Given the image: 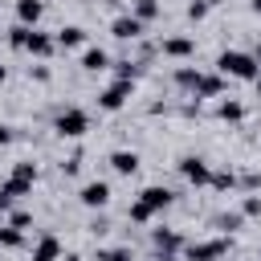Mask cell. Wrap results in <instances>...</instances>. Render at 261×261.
Returning <instances> with one entry per match:
<instances>
[{
    "label": "cell",
    "mask_w": 261,
    "mask_h": 261,
    "mask_svg": "<svg viewBox=\"0 0 261 261\" xmlns=\"http://www.w3.org/2000/svg\"><path fill=\"white\" fill-rule=\"evenodd\" d=\"M171 200H175V192H171V188L151 184V188H143V192H139V200L130 204V220H135V224H147V220H151L155 212H163Z\"/></svg>",
    "instance_id": "6da1fadb"
},
{
    "label": "cell",
    "mask_w": 261,
    "mask_h": 261,
    "mask_svg": "<svg viewBox=\"0 0 261 261\" xmlns=\"http://www.w3.org/2000/svg\"><path fill=\"white\" fill-rule=\"evenodd\" d=\"M216 69L228 73V77H241V82H253V77L261 73L257 61H253V53H237V49H224V53L216 57Z\"/></svg>",
    "instance_id": "7a4b0ae2"
},
{
    "label": "cell",
    "mask_w": 261,
    "mask_h": 261,
    "mask_svg": "<svg viewBox=\"0 0 261 261\" xmlns=\"http://www.w3.org/2000/svg\"><path fill=\"white\" fill-rule=\"evenodd\" d=\"M53 130H57L61 139H82V135L90 130V118H86V110H77V106H65V110L53 118Z\"/></svg>",
    "instance_id": "3957f363"
},
{
    "label": "cell",
    "mask_w": 261,
    "mask_h": 261,
    "mask_svg": "<svg viewBox=\"0 0 261 261\" xmlns=\"http://www.w3.org/2000/svg\"><path fill=\"white\" fill-rule=\"evenodd\" d=\"M33 179H37V167H33V163H16V167H12V175L0 184V192H4L8 200L29 196V192H33Z\"/></svg>",
    "instance_id": "277c9868"
},
{
    "label": "cell",
    "mask_w": 261,
    "mask_h": 261,
    "mask_svg": "<svg viewBox=\"0 0 261 261\" xmlns=\"http://www.w3.org/2000/svg\"><path fill=\"white\" fill-rule=\"evenodd\" d=\"M224 253H228V237L196 241V245H188V249H184V257H188V261H220Z\"/></svg>",
    "instance_id": "5b68a950"
},
{
    "label": "cell",
    "mask_w": 261,
    "mask_h": 261,
    "mask_svg": "<svg viewBox=\"0 0 261 261\" xmlns=\"http://www.w3.org/2000/svg\"><path fill=\"white\" fill-rule=\"evenodd\" d=\"M179 171H184V179L196 184V188H204V184L212 179V167H208L200 155H184V159H179Z\"/></svg>",
    "instance_id": "8992f818"
},
{
    "label": "cell",
    "mask_w": 261,
    "mask_h": 261,
    "mask_svg": "<svg viewBox=\"0 0 261 261\" xmlns=\"http://www.w3.org/2000/svg\"><path fill=\"white\" fill-rule=\"evenodd\" d=\"M126 98H130V82H122V77H118V82H110V86L98 94V106H102V110H118Z\"/></svg>",
    "instance_id": "52a82bcc"
},
{
    "label": "cell",
    "mask_w": 261,
    "mask_h": 261,
    "mask_svg": "<svg viewBox=\"0 0 261 261\" xmlns=\"http://www.w3.org/2000/svg\"><path fill=\"white\" fill-rule=\"evenodd\" d=\"M77 200H82L86 208H102V204L110 200V184H102V179H90V184L77 192Z\"/></svg>",
    "instance_id": "ba28073f"
},
{
    "label": "cell",
    "mask_w": 261,
    "mask_h": 261,
    "mask_svg": "<svg viewBox=\"0 0 261 261\" xmlns=\"http://www.w3.org/2000/svg\"><path fill=\"white\" fill-rule=\"evenodd\" d=\"M110 33H114L118 41H135V37L143 33V20L130 16V12H126V16H114V20H110Z\"/></svg>",
    "instance_id": "9c48e42d"
},
{
    "label": "cell",
    "mask_w": 261,
    "mask_h": 261,
    "mask_svg": "<svg viewBox=\"0 0 261 261\" xmlns=\"http://www.w3.org/2000/svg\"><path fill=\"white\" fill-rule=\"evenodd\" d=\"M220 90H224V77H220V73H200L192 94H196V98H216Z\"/></svg>",
    "instance_id": "30bf717a"
},
{
    "label": "cell",
    "mask_w": 261,
    "mask_h": 261,
    "mask_svg": "<svg viewBox=\"0 0 261 261\" xmlns=\"http://www.w3.org/2000/svg\"><path fill=\"white\" fill-rule=\"evenodd\" d=\"M163 53L184 61V57H192V53H196V41H192V37H167V41H163Z\"/></svg>",
    "instance_id": "8fae6325"
},
{
    "label": "cell",
    "mask_w": 261,
    "mask_h": 261,
    "mask_svg": "<svg viewBox=\"0 0 261 261\" xmlns=\"http://www.w3.org/2000/svg\"><path fill=\"white\" fill-rule=\"evenodd\" d=\"M33 261H61V241L57 237H41L33 249Z\"/></svg>",
    "instance_id": "7c38bea8"
},
{
    "label": "cell",
    "mask_w": 261,
    "mask_h": 261,
    "mask_svg": "<svg viewBox=\"0 0 261 261\" xmlns=\"http://www.w3.org/2000/svg\"><path fill=\"white\" fill-rule=\"evenodd\" d=\"M82 41H86V33H82L77 24H65V29H57V37H53L57 49H77Z\"/></svg>",
    "instance_id": "4fadbf2b"
},
{
    "label": "cell",
    "mask_w": 261,
    "mask_h": 261,
    "mask_svg": "<svg viewBox=\"0 0 261 261\" xmlns=\"http://www.w3.org/2000/svg\"><path fill=\"white\" fill-rule=\"evenodd\" d=\"M24 49H29V53H37V57H49L57 45H53V37H45V33L29 29V41H24Z\"/></svg>",
    "instance_id": "5bb4252c"
},
{
    "label": "cell",
    "mask_w": 261,
    "mask_h": 261,
    "mask_svg": "<svg viewBox=\"0 0 261 261\" xmlns=\"http://www.w3.org/2000/svg\"><path fill=\"white\" fill-rule=\"evenodd\" d=\"M110 167H114L118 175H135V171H139V155H135V151H114V155H110Z\"/></svg>",
    "instance_id": "9a60e30c"
},
{
    "label": "cell",
    "mask_w": 261,
    "mask_h": 261,
    "mask_svg": "<svg viewBox=\"0 0 261 261\" xmlns=\"http://www.w3.org/2000/svg\"><path fill=\"white\" fill-rule=\"evenodd\" d=\"M151 241H155V249H159V253H175V249L184 245V237H179V232H171V228H155V232H151Z\"/></svg>",
    "instance_id": "2e32d148"
},
{
    "label": "cell",
    "mask_w": 261,
    "mask_h": 261,
    "mask_svg": "<svg viewBox=\"0 0 261 261\" xmlns=\"http://www.w3.org/2000/svg\"><path fill=\"white\" fill-rule=\"evenodd\" d=\"M41 12H45V8H41V0H16V16H20V24H24V29H29V24H37V20H41Z\"/></svg>",
    "instance_id": "e0dca14e"
},
{
    "label": "cell",
    "mask_w": 261,
    "mask_h": 261,
    "mask_svg": "<svg viewBox=\"0 0 261 261\" xmlns=\"http://www.w3.org/2000/svg\"><path fill=\"white\" fill-rule=\"evenodd\" d=\"M106 65H110L106 49H86V53H82V69H94V73H98V69H106Z\"/></svg>",
    "instance_id": "ac0fdd59"
},
{
    "label": "cell",
    "mask_w": 261,
    "mask_h": 261,
    "mask_svg": "<svg viewBox=\"0 0 261 261\" xmlns=\"http://www.w3.org/2000/svg\"><path fill=\"white\" fill-rule=\"evenodd\" d=\"M241 220H245L241 212H220L212 224H216V228H220V237H224V232H237V228H241Z\"/></svg>",
    "instance_id": "d6986e66"
},
{
    "label": "cell",
    "mask_w": 261,
    "mask_h": 261,
    "mask_svg": "<svg viewBox=\"0 0 261 261\" xmlns=\"http://www.w3.org/2000/svg\"><path fill=\"white\" fill-rule=\"evenodd\" d=\"M216 114H220L224 122H241V118H245V110H241V102H220V106H216Z\"/></svg>",
    "instance_id": "ffe728a7"
},
{
    "label": "cell",
    "mask_w": 261,
    "mask_h": 261,
    "mask_svg": "<svg viewBox=\"0 0 261 261\" xmlns=\"http://www.w3.org/2000/svg\"><path fill=\"white\" fill-rule=\"evenodd\" d=\"M216 192H228V188H237V171H212V179H208Z\"/></svg>",
    "instance_id": "44dd1931"
},
{
    "label": "cell",
    "mask_w": 261,
    "mask_h": 261,
    "mask_svg": "<svg viewBox=\"0 0 261 261\" xmlns=\"http://www.w3.org/2000/svg\"><path fill=\"white\" fill-rule=\"evenodd\" d=\"M20 241H24V232H20V228H12V224H8V228H0V249H16Z\"/></svg>",
    "instance_id": "7402d4cb"
},
{
    "label": "cell",
    "mask_w": 261,
    "mask_h": 261,
    "mask_svg": "<svg viewBox=\"0 0 261 261\" xmlns=\"http://www.w3.org/2000/svg\"><path fill=\"white\" fill-rule=\"evenodd\" d=\"M159 12V0H135V12L130 16H139V20H151Z\"/></svg>",
    "instance_id": "603a6c76"
},
{
    "label": "cell",
    "mask_w": 261,
    "mask_h": 261,
    "mask_svg": "<svg viewBox=\"0 0 261 261\" xmlns=\"http://www.w3.org/2000/svg\"><path fill=\"white\" fill-rule=\"evenodd\" d=\"M237 188H245V192H257V188H261V171H245V175H237Z\"/></svg>",
    "instance_id": "cb8c5ba5"
},
{
    "label": "cell",
    "mask_w": 261,
    "mask_h": 261,
    "mask_svg": "<svg viewBox=\"0 0 261 261\" xmlns=\"http://www.w3.org/2000/svg\"><path fill=\"white\" fill-rule=\"evenodd\" d=\"M196 69H175V86H184V90H196Z\"/></svg>",
    "instance_id": "d4e9b609"
},
{
    "label": "cell",
    "mask_w": 261,
    "mask_h": 261,
    "mask_svg": "<svg viewBox=\"0 0 261 261\" xmlns=\"http://www.w3.org/2000/svg\"><path fill=\"white\" fill-rule=\"evenodd\" d=\"M98 261H130V249H98Z\"/></svg>",
    "instance_id": "484cf974"
},
{
    "label": "cell",
    "mask_w": 261,
    "mask_h": 261,
    "mask_svg": "<svg viewBox=\"0 0 261 261\" xmlns=\"http://www.w3.org/2000/svg\"><path fill=\"white\" fill-rule=\"evenodd\" d=\"M208 16V0H192L188 4V20H204Z\"/></svg>",
    "instance_id": "4316f807"
},
{
    "label": "cell",
    "mask_w": 261,
    "mask_h": 261,
    "mask_svg": "<svg viewBox=\"0 0 261 261\" xmlns=\"http://www.w3.org/2000/svg\"><path fill=\"white\" fill-rule=\"evenodd\" d=\"M24 41H29V29H24V24H16V29L8 33V45H12V49H24Z\"/></svg>",
    "instance_id": "83f0119b"
},
{
    "label": "cell",
    "mask_w": 261,
    "mask_h": 261,
    "mask_svg": "<svg viewBox=\"0 0 261 261\" xmlns=\"http://www.w3.org/2000/svg\"><path fill=\"white\" fill-rule=\"evenodd\" d=\"M241 216H261V196H245V208Z\"/></svg>",
    "instance_id": "f1b7e54d"
},
{
    "label": "cell",
    "mask_w": 261,
    "mask_h": 261,
    "mask_svg": "<svg viewBox=\"0 0 261 261\" xmlns=\"http://www.w3.org/2000/svg\"><path fill=\"white\" fill-rule=\"evenodd\" d=\"M29 224H33V216H29V212H12V228H20V232H24Z\"/></svg>",
    "instance_id": "f546056e"
},
{
    "label": "cell",
    "mask_w": 261,
    "mask_h": 261,
    "mask_svg": "<svg viewBox=\"0 0 261 261\" xmlns=\"http://www.w3.org/2000/svg\"><path fill=\"white\" fill-rule=\"evenodd\" d=\"M77 167H82V155H73V159H65V163H61V171H65V175H73Z\"/></svg>",
    "instance_id": "4dcf8cb0"
},
{
    "label": "cell",
    "mask_w": 261,
    "mask_h": 261,
    "mask_svg": "<svg viewBox=\"0 0 261 261\" xmlns=\"http://www.w3.org/2000/svg\"><path fill=\"white\" fill-rule=\"evenodd\" d=\"M16 135H12V126H0V143H12Z\"/></svg>",
    "instance_id": "1f68e13d"
},
{
    "label": "cell",
    "mask_w": 261,
    "mask_h": 261,
    "mask_svg": "<svg viewBox=\"0 0 261 261\" xmlns=\"http://www.w3.org/2000/svg\"><path fill=\"white\" fill-rule=\"evenodd\" d=\"M8 204H12V200H8V196H4V192H0V216H4V212H8Z\"/></svg>",
    "instance_id": "d6a6232c"
},
{
    "label": "cell",
    "mask_w": 261,
    "mask_h": 261,
    "mask_svg": "<svg viewBox=\"0 0 261 261\" xmlns=\"http://www.w3.org/2000/svg\"><path fill=\"white\" fill-rule=\"evenodd\" d=\"M159 261H175V257H171V253H159Z\"/></svg>",
    "instance_id": "836d02e7"
},
{
    "label": "cell",
    "mask_w": 261,
    "mask_h": 261,
    "mask_svg": "<svg viewBox=\"0 0 261 261\" xmlns=\"http://www.w3.org/2000/svg\"><path fill=\"white\" fill-rule=\"evenodd\" d=\"M253 86H257V94H261V73H257V77H253Z\"/></svg>",
    "instance_id": "e575fe53"
},
{
    "label": "cell",
    "mask_w": 261,
    "mask_h": 261,
    "mask_svg": "<svg viewBox=\"0 0 261 261\" xmlns=\"http://www.w3.org/2000/svg\"><path fill=\"white\" fill-rule=\"evenodd\" d=\"M253 61H257V65H261V45H257V53H253Z\"/></svg>",
    "instance_id": "d590c367"
},
{
    "label": "cell",
    "mask_w": 261,
    "mask_h": 261,
    "mask_svg": "<svg viewBox=\"0 0 261 261\" xmlns=\"http://www.w3.org/2000/svg\"><path fill=\"white\" fill-rule=\"evenodd\" d=\"M253 12H261V0H253Z\"/></svg>",
    "instance_id": "8d00e7d4"
},
{
    "label": "cell",
    "mask_w": 261,
    "mask_h": 261,
    "mask_svg": "<svg viewBox=\"0 0 261 261\" xmlns=\"http://www.w3.org/2000/svg\"><path fill=\"white\" fill-rule=\"evenodd\" d=\"M0 82H4V65H0Z\"/></svg>",
    "instance_id": "74e56055"
}]
</instances>
